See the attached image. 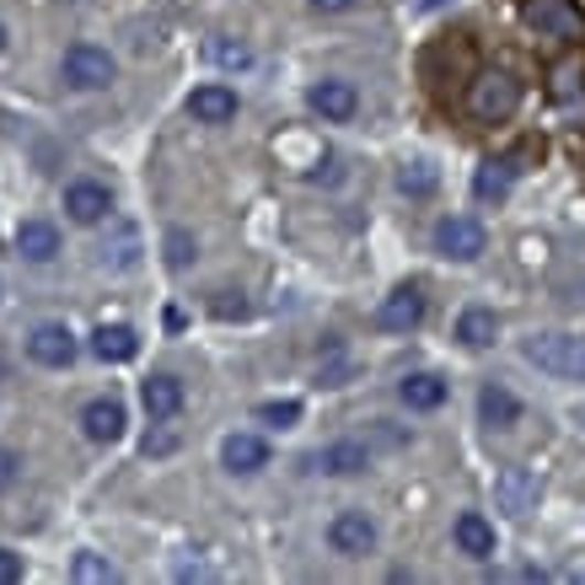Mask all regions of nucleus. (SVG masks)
Here are the masks:
<instances>
[{
    "instance_id": "f257e3e1",
    "label": "nucleus",
    "mask_w": 585,
    "mask_h": 585,
    "mask_svg": "<svg viewBox=\"0 0 585 585\" xmlns=\"http://www.w3.org/2000/svg\"><path fill=\"white\" fill-rule=\"evenodd\" d=\"M521 355L553 381H585V338L575 334H532L521 344Z\"/></svg>"
},
{
    "instance_id": "f03ea898",
    "label": "nucleus",
    "mask_w": 585,
    "mask_h": 585,
    "mask_svg": "<svg viewBox=\"0 0 585 585\" xmlns=\"http://www.w3.org/2000/svg\"><path fill=\"white\" fill-rule=\"evenodd\" d=\"M516 108H521V82L510 71H484L473 82V91H467V113L478 124H505Z\"/></svg>"
},
{
    "instance_id": "7ed1b4c3",
    "label": "nucleus",
    "mask_w": 585,
    "mask_h": 585,
    "mask_svg": "<svg viewBox=\"0 0 585 585\" xmlns=\"http://www.w3.org/2000/svg\"><path fill=\"white\" fill-rule=\"evenodd\" d=\"M430 242H435L441 258H452V263H478V258L489 252V231H484V220H473V215H441L435 231H430Z\"/></svg>"
},
{
    "instance_id": "20e7f679",
    "label": "nucleus",
    "mask_w": 585,
    "mask_h": 585,
    "mask_svg": "<svg viewBox=\"0 0 585 585\" xmlns=\"http://www.w3.org/2000/svg\"><path fill=\"white\" fill-rule=\"evenodd\" d=\"M59 71H65V82L76 86V91H102V86H113V76H119L113 54L97 48V43H71Z\"/></svg>"
},
{
    "instance_id": "39448f33",
    "label": "nucleus",
    "mask_w": 585,
    "mask_h": 585,
    "mask_svg": "<svg viewBox=\"0 0 585 585\" xmlns=\"http://www.w3.org/2000/svg\"><path fill=\"white\" fill-rule=\"evenodd\" d=\"M328 548H334L338 559H366L377 548V521L366 510H338L334 521H328Z\"/></svg>"
},
{
    "instance_id": "423d86ee",
    "label": "nucleus",
    "mask_w": 585,
    "mask_h": 585,
    "mask_svg": "<svg viewBox=\"0 0 585 585\" xmlns=\"http://www.w3.org/2000/svg\"><path fill=\"white\" fill-rule=\"evenodd\" d=\"M65 215H71L76 226H102V220L113 215V188H108V183H97V177H76V183H65Z\"/></svg>"
},
{
    "instance_id": "0eeeda50",
    "label": "nucleus",
    "mask_w": 585,
    "mask_h": 585,
    "mask_svg": "<svg viewBox=\"0 0 585 585\" xmlns=\"http://www.w3.org/2000/svg\"><path fill=\"white\" fill-rule=\"evenodd\" d=\"M306 108H312L323 124H349V119L360 113V91H355L349 82H338V76H328V82H312Z\"/></svg>"
},
{
    "instance_id": "6e6552de",
    "label": "nucleus",
    "mask_w": 585,
    "mask_h": 585,
    "mask_svg": "<svg viewBox=\"0 0 585 585\" xmlns=\"http://www.w3.org/2000/svg\"><path fill=\"white\" fill-rule=\"evenodd\" d=\"M538 500H543V484H538L532 467H500L495 473V505L505 516H527V510H538Z\"/></svg>"
},
{
    "instance_id": "1a4fd4ad",
    "label": "nucleus",
    "mask_w": 585,
    "mask_h": 585,
    "mask_svg": "<svg viewBox=\"0 0 585 585\" xmlns=\"http://www.w3.org/2000/svg\"><path fill=\"white\" fill-rule=\"evenodd\" d=\"M424 312H430L424 291H419V285H398V291L377 306V328L381 334H414L419 323H424Z\"/></svg>"
},
{
    "instance_id": "9d476101",
    "label": "nucleus",
    "mask_w": 585,
    "mask_h": 585,
    "mask_svg": "<svg viewBox=\"0 0 585 585\" xmlns=\"http://www.w3.org/2000/svg\"><path fill=\"white\" fill-rule=\"evenodd\" d=\"M76 334L65 328V323H39L33 334H28V355H33V366H48V371H65L71 360H76Z\"/></svg>"
},
{
    "instance_id": "9b49d317",
    "label": "nucleus",
    "mask_w": 585,
    "mask_h": 585,
    "mask_svg": "<svg viewBox=\"0 0 585 585\" xmlns=\"http://www.w3.org/2000/svg\"><path fill=\"white\" fill-rule=\"evenodd\" d=\"M220 467H226V473H237V478L263 473V467H269V441H263V435H252V430H231V435L220 441Z\"/></svg>"
},
{
    "instance_id": "f8f14e48",
    "label": "nucleus",
    "mask_w": 585,
    "mask_h": 585,
    "mask_svg": "<svg viewBox=\"0 0 585 585\" xmlns=\"http://www.w3.org/2000/svg\"><path fill=\"white\" fill-rule=\"evenodd\" d=\"M124 403L119 398H91L82 409V435L86 441H97V446H113V441H124Z\"/></svg>"
},
{
    "instance_id": "ddd939ff",
    "label": "nucleus",
    "mask_w": 585,
    "mask_h": 585,
    "mask_svg": "<svg viewBox=\"0 0 585 585\" xmlns=\"http://www.w3.org/2000/svg\"><path fill=\"white\" fill-rule=\"evenodd\" d=\"M140 403H145V414H151V424H167V419L183 414V403H188V392H183V381L177 377H145L140 381Z\"/></svg>"
},
{
    "instance_id": "4468645a",
    "label": "nucleus",
    "mask_w": 585,
    "mask_h": 585,
    "mask_svg": "<svg viewBox=\"0 0 585 585\" xmlns=\"http://www.w3.org/2000/svg\"><path fill=\"white\" fill-rule=\"evenodd\" d=\"M306 467H312V473H323V478H349V473H366V467H371V452H366L360 441H334V446L312 452Z\"/></svg>"
},
{
    "instance_id": "2eb2a0df",
    "label": "nucleus",
    "mask_w": 585,
    "mask_h": 585,
    "mask_svg": "<svg viewBox=\"0 0 585 585\" xmlns=\"http://www.w3.org/2000/svg\"><path fill=\"white\" fill-rule=\"evenodd\" d=\"M237 91L231 86H220V82H205V86H194L188 91V113L199 119V124H231L237 119Z\"/></svg>"
},
{
    "instance_id": "dca6fc26",
    "label": "nucleus",
    "mask_w": 585,
    "mask_h": 585,
    "mask_svg": "<svg viewBox=\"0 0 585 585\" xmlns=\"http://www.w3.org/2000/svg\"><path fill=\"white\" fill-rule=\"evenodd\" d=\"M91 355H97L102 366H129V360L140 355V334H134L129 323H97V328H91Z\"/></svg>"
},
{
    "instance_id": "f3484780",
    "label": "nucleus",
    "mask_w": 585,
    "mask_h": 585,
    "mask_svg": "<svg viewBox=\"0 0 585 585\" xmlns=\"http://www.w3.org/2000/svg\"><path fill=\"white\" fill-rule=\"evenodd\" d=\"M452 538L467 559H495L500 553V538H495V521L484 516V510H462L457 527H452Z\"/></svg>"
},
{
    "instance_id": "a211bd4d",
    "label": "nucleus",
    "mask_w": 585,
    "mask_h": 585,
    "mask_svg": "<svg viewBox=\"0 0 585 585\" xmlns=\"http://www.w3.org/2000/svg\"><path fill=\"white\" fill-rule=\"evenodd\" d=\"M398 398H403V409H414V414H435V409H446L452 387L435 377V371H409V377L398 381Z\"/></svg>"
},
{
    "instance_id": "6ab92c4d",
    "label": "nucleus",
    "mask_w": 585,
    "mask_h": 585,
    "mask_svg": "<svg viewBox=\"0 0 585 585\" xmlns=\"http://www.w3.org/2000/svg\"><path fill=\"white\" fill-rule=\"evenodd\" d=\"M478 419L489 430H516L521 424V398L505 387V381H484L478 387Z\"/></svg>"
},
{
    "instance_id": "aec40b11",
    "label": "nucleus",
    "mask_w": 585,
    "mask_h": 585,
    "mask_svg": "<svg viewBox=\"0 0 585 585\" xmlns=\"http://www.w3.org/2000/svg\"><path fill=\"white\" fill-rule=\"evenodd\" d=\"M553 102L570 124H585V65L581 59H564L553 71Z\"/></svg>"
},
{
    "instance_id": "412c9836",
    "label": "nucleus",
    "mask_w": 585,
    "mask_h": 585,
    "mask_svg": "<svg viewBox=\"0 0 585 585\" xmlns=\"http://www.w3.org/2000/svg\"><path fill=\"white\" fill-rule=\"evenodd\" d=\"M17 252H22L28 263L59 258V226H54V220H22V226H17Z\"/></svg>"
},
{
    "instance_id": "4be33fe9",
    "label": "nucleus",
    "mask_w": 585,
    "mask_h": 585,
    "mask_svg": "<svg viewBox=\"0 0 585 585\" xmlns=\"http://www.w3.org/2000/svg\"><path fill=\"white\" fill-rule=\"evenodd\" d=\"M457 338H462V349H489L500 338V312L495 306H467L457 317Z\"/></svg>"
},
{
    "instance_id": "5701e85b",
    "label": "nucleus",
    "mask_w": 585,
    "mask_h": 585,
    "mask_svg": "<svg viewBox=\"0 0 585 585\" xmlns=\"http://www.w3.org/2000/svg\"><path fill=\"white\" fill-rule=\"evenodd\" d=\"M516 162H484V167H478V177H473V199H478V205H500L505 194H510V188H516Z\"/></svg>"
},
{
    "instance_id": "b1692460",
    "label": "nucleus",
    "mask_w": 585,
    "mask_h": 585,
    "mask_svg": "<svg viewBox=\"0 0 585 585\" xmlns=\"http://www.w3.org/2000/svg\"><path fill=\"white\" fill-rule=\"evenodd\" d=\"M435 188H441V167H435V162H403V167H398V194L430 199Z\"/></svg>"
},
{
    "instance_id": "393cba45",
    "label": "nucleus",
    "mask_w": 585,
    "mask_h": 585,
    "mask_svg": "<svg viewBox=\"0 0 585 585\" xmlns=\"http://www.w3.org/2000/svg\"><path fill=\"white\" fill-rule=\"evenodd\" d=\"M205 54H209V65H215V71H248V65H252V48L242 39H209Z\"/></svg>"
},
{
    "instance_id": "a878e982",
    "label": "nucleus",
    "mask_w": 585,
    "mask_h": 585,
    "mask_svg": "<svg viewBox=\"0 0 585 585\" xmlns=\"http://www.w3.org/2000/svg\"><path fill=\"white\" fill-rule=\"evenodd\" d=\"M162 252H167V269H194V258H199V237L194 231H183V226H172L167 237H162Z\"/></svg>"
},
{
    "instance_id": "bb28decb",
    "label": "nucleus",
    "mask_w": 585,
    "mask_h": 585,
    "mask_svg": "<svg viewBox=\"0 0 585 585\" xmlns=\"http://www.w3.org/2000/svg\"><path fill=\"white\" fill-rule=\"evenodd\" d=\"M301 414H306V409H301L295 398H280V403H258V409H252V419H258V424H269V430H295V424H301Z\"/></svg>"
},
{
    "instance_id": "cd10ccee",
    "label": "nucleus",
    "mask_w": 585,
    "mask_h": 585,
    "mask_svg": "<svg viewBox=\"0 0 585 585\" xmlns=\"http://www.w3.org/2000/svg\"><path fill=\"white\" fill-rule=\"evenodd\" d=\"M71 575L82 585H108V581H119V570L102 559V553H76V564H71Z\"/></svg>"
},
{
    "instance_id": "c85d7f7f",
    "label": "nucleus",
    "mask_w": 585,
    "mask_h": 585,
    "mask_svg": "<svg viewBox=\"0 0 585 585\" xmlns=\"http://www.w3.org/2000/svg\"><path fill=\"white\" fill-rule=\"evenodd\" d=\"M140 252H134V231H124L119 237V248H102V263H113V269H129Z\"/></svg>"
},
{
    "instance_id": "c756f323",
    "label": "nucleus",
    "mask_w": 585,
    "mask_h": 585,
    "mask_svg": "<svg viewBox=\"0 0 585 585\" xmlns=\"http://www.w3.org/2000/svg\"><path fill=\"white\" fill-rule=\"evenodd\" d=\"M17 581H22V553L0 548V585H17Z\"/></svg>"
},
{
    "instance_id": "7c9ffc66",
    "label": "nucleus",
    "mask_w": 585,
    "mask_h": 585,
    "mask_svg": "<svg viewBox=\"0 0 585 585\" xmlns=\"http://www.w3.org/2000/svg\"><path fill=\"white\" fill-rule=\"evenodd\" d=\"M17 473H22V457H17L11 446H0V489H11V484H17Z\"/></svg>"
},
{
    "instance_id": "2f4dec72",
    "label": "nucleus",
    "mask_w": 585,
    "mask_h": 585,
    "mask_svg": "<svg viewBox=\"0 0 585 585\" xmlns=\"http://www.w3.org/2000/svg\"><path fill=\"white\" fill-rule=\"evenodd\" d=\"M177 581H209V570L199 564V559H177V570H172Z\"/></svg>"
},
{
    "instance_id": "473e14b6",
    "label": "nucleus",
    "mask_w": 585,
    "mask_h": 585,
    "mask_svg": "<svg viewBox=\"0 0 585 585\" xmlns=\"http://www.w3.org/2000/svg\"><path fill=\"white\" fill-rule=\"evenodd\" d=\"M177 446V435H145V457H167Z\"/></svg>"
},
{
    "instance_id": "72a5a7b5",
    "label": "nucleus",
    "mask_w": 585,
    "mask_h": 585,
    "mask_svg": "<svg viewBox=\"0 0 585 585\" xmlns=\"http://www.w3.org/2000/svg\"><path fill=\"white\" fill-rule=\"evenodd\" d=\"M532 22H543V28H570V11H559V6H553V11H532Z\"/></svg>"
},
{
    "instance_id": "f704fd0d",
    "label": "nucleus",
    "mask_w": 585,
    "mask_h": 585,
    "mask_svg": "<svg viewBox=\"0 0 585 585\" xmlns=\"http://www.w3.org/2000/svg\"><path fill=\"white\" fill-rule=\"evenodd\" d=\"M355 0H312V11H349Z\"/></svg>"
},
{
    "instance_id": "c9c22d12",
    "label": "nucleus",
    "mask_w": 585,
    "mask_h": 585,
    "mask_svg": "<svg viewBox=\"0 0 585 585\" xmlns=\"http://www.w3.org/2000/svg\"><path fill=\"white\" fill-rule=\"evenodd\" d=\"M0 54H6V28H0Z\"/></svg>"
},
{
    "instance_id": "e433bc0d",
    "label": "nucleus",
    "mask_w": 585,
    "mask_h": 585,
    "mask_svg": "<svg viewBox=\"0 0 585 585\" xmlns=\"http://www.w3.org/2000/svg\"><path fill=\"white\" fill-rule=\"evenodd\" d=\"M419 6H441V0H419Z\"/></svg>"
},
{
    "instance_id": "4c0bfd02",
    "label": "nucleus",
    "mask_w": 585,
    "mask_h": 585,
    "mask_svg": "<svg viewBox=\"0 0 585 585\" xmlns=\"http://www.w3.org/2000/svg\"><path fill=\"white\" fill-rule=\"evenodd\" d=\"M0 295H6V291H0Z\"/></svg>"
}]
</instances>
